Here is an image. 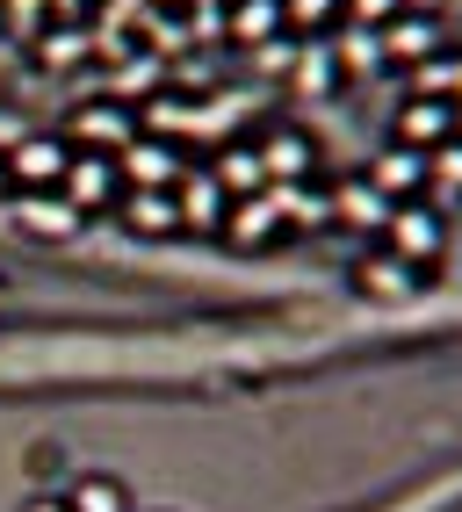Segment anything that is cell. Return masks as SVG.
<instances>
[{"label":"cell","instance_id":"10","mask_svg":"<svg viewBox=\"0 0 462 512\" xmlns=\"http://www.w3.org/2000/svg\"><path fill=\"white\" fill-rule=\"evenodd\" d=\"M325 202H333V224H347V231H383V217H390V202L369 188V174L333 181V188H325Z\"/></svg>","mask_w":462,"mask_h":512},{"label":"cell","instance_id":"14","mask_svg":"<svg viewBox=\"0 0 462 512\" xmlns=\"http://www.w3.org/2000/svg\"><path fill=\"white\" fill-rule=\"evenodd\" d=\"M210 174H217V188H224L231 202H246V195H268V188H275L253 145H224V152L210 159Z\"/></svg>","mask_w":462,"mask_h":512},{"label":"cell","instance_id":"19","mask_svg":"<svg viewBox=\"0 0 462 512\" xmlns=\"http://www.w3.org/2000/svg\"><path fill=\"white\" fill-rule=\"evenodd\" d=\"M289 80H296V94H311V101H325L347 73H340V58H333V44H296V58H289Z\"/></svg>","mask_w":462,"mask_h":512},{"label":"cell","instance_id":"13","mask_svg":"<svg viewBox=\"0 0 462 512\" xmlns=\"http://www.w3.org/2000/svg\"><path fill=\"white\" fill-rule=\"evenodd\" d=\"M354 289H369L376 303H405V296L426 289V275H419V267H405L398 253H369V260L354 267Z\"/></svg>","mask_w":462,"mask_h":512},{"label":"cell","instance_id":"7","mask_svg":"<svg viewBox=\"0 0 462 512\" xmlns=\"http://www.w3.org/2000/svg\"><path fill=\"white\" fill-rule=\"evenodd\" d=\"M174 202H181V231H224V210H231V195L217 188L210 166H181V181H174Z\"/></svg>","mask_w":462,"mask_h":512},{"label":"cell","instance_id":"4","mask_svg":"<svg viewBox=\"0 0 462 512\" xmlns=\"http://www.w3.org/2000/svg\"><path fill=\"white\" fill-rule=\"evenodd\" d=\"M138 145V109H123V101H87V109L73 116V152H123Z\"/></svg>","mask_w":462,"mask_h":512},{"label":"cell","instance_id":"29","mask_svg":"<svg viewBox=\"0 0 462 512\" xmlns=\"http://www.w3.org/2000/svg\"><path fill=\"white\" fill-rule=\"evenodd\" d=\"M58 8V22H73V29H87V0H51Z\"/></svg>","mask_w":462,"mask_h":512},{"label":"cell","instance_id":"1","mask_svg":"<svg viewBox=\"0 0 462 512\" xmlns=\"http://www.w3.org/2000/svg\"><path fill=\"white\" fill-rule=\"evenodd\" d=\"M383 253H398L405 267L434 275L441 253H448V224H441V210H426V195H419V202H390V217H383Z\"/></svg>","mask_w":462,"mask_h":512},{"label":"cell","instance_id":"2","mask_svg":"<svg viewBox=\"0 0 462 512\" xmlns=\"http://www.w3.org/2000/svg\"><path fill=\"white\" fill-rule=\"evenodd\" d=\"M58 195L73 202L80 217H94V210H109V202H123V166L109 152H73V159H65Z\"/></svg>","mask_w":462,"mask_h":512},{"label":"cell","instance_id":"16","mask_svg":"<svg viewBox=\"0 0 462 512\" xmlns=\"http://www.w3.org/2000/svg\"><path fill=\"white\" fill-rule=\"evenodd\" d=\"M224 29H231L239 44H253V51H260V44H275L282 29H289V15H282V0H231Z\"/></svg>","mask_w":462,"mask_h":512},{"label":"cell","instance_id":"23","mask_svg":"<svg viewBox=\"0 0 462 512\" xmlns=\"http://www.w3.org/2000/svg\"><path fill=\"white\" fill-rule=\"evenodd\" d=\"M80 58H87V29H73V22L37 37V65H51V73H73Z\"/></svg>","mask_w":462,"mask_h":512},{"label":"cell","instance_id":"28","mask_svg":"<svg viewBox=\"0 0 462 512\" xmlns=\"http://www.w3.org/2000/svg\"><path fill=\"white\" fill-rule=\"evenodd\" d=\"M289 58H296V51H289L282 37H275V44H260V73H289Z\"/></svg>","mask_w":462,"mask_h":512},{"label":"cell","instance_id":"22","mask_svg":"<svg viewBox=\"0 0 462 512\" xmlns=\"http://www.w3.org/2000/svg\"><path fill=\"white\" fill-rule=\"evenodd\" d=\"M65 512H130V491L116 476H80V484L65 491Z\"/></svg>","mask_w":462,"mask_h":512},{"label":"cell","instance_id":"9","mask_svg":"<svg viewBox=\"0 0 462 512\" xmlns=\"http://www.w3.org/2000/svg\"><path fill=\"white\" fill-rule=\"evenodd\" d=\"M116 166H123V188H174V181H181V152H174L167 138H138V145H123Z\"/></svg>","mask_w":462,"mask_h":512},{"label":"cell","instance_id":"3","mask_svg":"<svg viewBox=\"0 0 462 512\" xmlns=\"http://www.w3.org/2000/svg\"><path fill=\"white\" fill-rule=\"evenodd\" d=\"M376 44H383V65H426V58H441L448 51V29H441V15H390L383 29H376Z\"/></svg>","mask_w":462,"mask_h":512},{"label":"cell","instance_id":"30","mask_svg":"<svg viewBox=\"0 0 462 512\" xmlns=\"http://www.w3.org/2000/svg\"><path fill=\"white\" fill-rule=\"evenodd\" d=\"M109 8H116V15H145V0H109Z\"/></svg>","mask_w":462,"mask_h":512},{"label":"cell","instance_id":"11","mask_svg":"<svg viewBox=\"0 0 462 512\" xmlns=\"http://www.w3.org/2000/svg\"><path fill=\"white\" fill-rule=\"evenodd\" d=\"M260 152V166H268V181L282 188V181H311V166H318V152H311V138H304V130H268V138H260L253 145Z\"/></svg>","mask_w":462,"mask_h":512},{"label":"cell","instance_id":"34","mask_svg":"<svg viewBox=\"0 0 462 512\" xmlns=\"http://www.w3.org/2000/svg\"><path fill=\"white\" fill-rule=\"evenodd\" d=\"M0 195H8V166H0Z\"/></svg>","mask_w":462,"mask_h":512},{"label":"cell","instance_id":"17","mask_svg":"<svg viewBox=\"0 0 462 512\" xmlns=\"http://www.w3.org/2000/svg\"><path fill=\"white\" fill-rule=\"evenodd\" d=\"M282 231V217H275V202L268 195H246V202H231V210H224V238H231V246H268V238Z\"/></svg>","mask_w":462,"mask_h":512},{"label":"cell","instance_id":"12","mask_svg":"<svg viewBox=\"0 0 462 512\" xmlns=\"http://www.w3.org/2000/svg\"><path fill=\"white\" fill-rule=\"evenodd\" d=\"M123 224L138 231V238H174V231H181L174 188H123Z\"/></svg>","mask_w":462,"mask_h":512},{"label":"cell","instance_id":"5","mask_svg":"<svg viewBox=\"0 0 462 512\" xmlns=\"http://www.w3.org/2000/svg\"><path fill=\"white\" fill-rule=\"evenodd\" d=\"M65 159H73V145L37 130V138H22V145L8 152V181H15L22 195H51V188L65 181Z\"/></svg>","mask_w":462,"mask_h":512},{"label":"cell","instance_id":"25","mask_svg":"<svg viewBox=\"0 0 462 512\" xmlns=\"http://www.w3.org/2000/svg\"><path fill=\"white\" fill-rule=\"evenodd\" d=\"M347 15H354V29H383L390 15H405V0H347Z\"/></svg>","mask_w":462,"mask_h":512},{"label":"cell","instance_id":"31","mask_svg":"<svg viewBox=\"0 0 462 512\" xmlns=\"http://www.w3.org/2000/svg\"><path fill=\"white\" fill-rule=\"evenodd\" d=\"M405 8H412V15H441V0H405Z\"/></svg>","mask_w":462,"mask_h":512},{"label":"cell","instance_id":"21","mask_svg":"<svg viewBox=\"0 0 462 512\" xmlns=\"http://www.w3.org/2000/svg\"><path fill=\"white\" fill-rule=\"evenodd\" d=\"M333 58H340V73L347 80H369V73H383V44H376V29H340V44H333Z\"/></svg>","mask_w":462,"mask_h":512},{"label":"cell","instance_id":"33","mask_svg":"<svg viewBox=\"0 0 462 512\" xmlns=\"http://www.w3.org/2000/svg\"><path fill=\"white\" fill-rule=\"evenodd\" d=\"M455 138H462V101H455Z\"/></svg>","mask_w":462,"mask_h":512},{"label":"cell","instance_id":"26","mask_svg":"<svg viewBox=\"0 0 462 512\" xmlns=\"http://www.w3.org/2000/svg\"><path fill=\"white\" fill-rule=\"evenodd\" d=\"M426 166H434L441 181H462V138H448V145H434L426 152Z\"/></svg>","mask_w":462,"mask_h":512},{"label":"cell","instance_id":"27","mask_svg":"<svg viewBox=\"0 0 462 512\" xmlns=\"http://www.w3.org/2000/svg\"><path fill=\"white\" fill-rule=\"evenodd\" d=\"M123 87H130V94H159V65H152V58H138V65H130V73L116 80V94H123Z\"/></svg>","mask_w":462,"mask_h":512},{"label":"cell","instance_id":"32","mask_svg":"<svg viewBox=\"0 0 462 512\" xmlns=\"http://www.w3.org/2000/svg\"><path fill=\"white\" fill-rule=\"evenodd\" d=\"M29 512H65V498H37V505H29Z\"/></svg>","mask_w":462,"mask_h":512},{"label":"cell","instance_id":"18","mask_svg":"<svg viewBox=\"0 0 462 512\" xmlns=\"http://www.w3.org/2000/svg\"><path fill=\"white\" fill-rule=\"evenodd\" d=\"M268 202H275L282 224H304V231L333 224V202H325V188H311V181H282V188H268Z\"/></svg>","mask_w":462,"mask_h":512},{"label":"cell","instance_id":"24","mask_svg":"<svg viewBox=\"0 0 462 512\" xmlns=\"http://www.w3.org/2000/svg\"><path fill=\"white\" fill-rule=\"evenodd\" d=\"M347 8V0H282V15H289V29H325Z\"/></svg>","mask_w":462,"mask_h":512},{"label":"cell","instance_id":"8","mask_svg":"<svg viewBox=\"0 0 462 512\" xmlns=\"http://www.w3.org/2000/svg\"><path fill=\"white\" fill-rule=\"evenodd\" d=\"M455 138V101H434V94H412L398 109V138L390 145H412V152H434Z\"/></svg>","mask_w":462,"mask_h":512},{"label":"cell","instance_id":"20","mask_svg":"<svg viewBox=\"0 0 462 512\" xmlns=\"http://www.w3.org/2000/svg\"><path fill=\"white\" fill-rule=\"evenodd\" d=\"M188 130H195V109H188V101L181 94H167V87H159V94H145V109H138V138H188Z\"/></svg>","mask_w":462,"mask_h":512},{"label":"cell","instance_id":"35","mask_svg":"<svg viewBox=\"0 0 462 512\" xmlns=\"http://www.w3.org/2000/svg\"><path fill=\"white\" fill-rule=\"evenodd\" d=\"M0 303H8V282H0Z\"/></svg>","mask_w":462,"mask_h":512},{"label":"cell","instance_id":"15","mask_svg":"<svg viewBox=\"0 0 462 512\" xmlns=\"http://www.w3.org/2000/svg\"><path fill=\"white\" fill-rule=\"evenodd\" d=\"M15 224H22V231H37V238H73L87 217L51 188V195H22V202H15Z\"/></svg>","mask_w":462,"mask_h":512},{"label":"cell","instance_id":"6","mask_svg":"<svg viewBox=\"0 0 462 512\" xmlns=\"http://www.w3.org/2000/svg\"><path fill=\"white\" fill-rule=\"evenodd\" d=\"M426 181H434V166H426V152H412V145H383V152L369 159V188H376L383 202H419Z\"/></svg>","mask_w":462,"mask_h":512}]
</instances>
